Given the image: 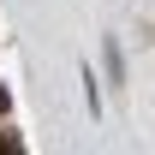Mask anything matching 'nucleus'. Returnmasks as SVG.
I'll return each mask as SVG.
<instances>
[{
  "label": "nucleus",
  "instance_id": "obj_1",
  "mask_svg": "<svg viewBox=\"0 0 155 155\" xmlns=\"http://www.w3.org/2000/svg\"><path fill=\"white\" fill-rule=\"evenodd\" d=\"M0 114H6V90H0Z\"/></svg>",
  "mask_w": 155,
  "mask_h": 155
}]
</instances>
